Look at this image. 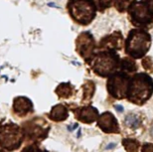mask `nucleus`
<instances>
[{
  "label": "nucleus",
  "mask_w": 153,
  "mask_h": 152,
  "mask_svg": "<svg viewBox=\"0 0 153 152\" xmlns=\"http://www.w3.org/2000/svg\"><path fill=\"white\" fill-rule=\"evenodd\" d=\"M115 1V7L119 11H124L127 7H129L131 3H133L135 0H114Z\"/></svg>",
  "instance_id": "aec40b11"
},
{
  "label": "nucleus",
  "mask_w": 153,
  "mask_h": 152,
  "mask_svg": "<svg viewBox=\"0 0 153 152\" xmlns=\"http://www.w3.org/2000/svg\"><path fill=\"white\" fill-rule=\"evenodd\" d=\"M129 13L131 20L135 25L146 26L152 22V15L145 2H139L130 5Z\"/></svg>",
  "instance_id": "6e6552de"
},
{
  "label": "nucleus",
  "mask_w": 153,
  "mask_h": 152,
  "mask_svg": "<svg viewBox=\"0 0 153 152\" xmlns=\"http://www.w3.org/2000/svg\"><path fill=\"white\" fill-rule=\"evenodd\" d=\"M13 110L19 116H25L33 111V103L26 96H18L14 99Z\"/></svg>",
  "instance_id": "f8f14e48"
},
{
  "label": "nucleus",
  "mask_w": 153,
  "mask_h": 152,
  "mask_svg": "<svg viewBox=\"0 0 153 152\" xmlns=\"http://www.w3.org/2000/svg\"><path fill=\"white\" fill-rule=\"evenodd\" d=\"M55 92H56V93L60 98L68 99L73 95V93H74V87L69 83H64V84L59 85Z\"/></svg>",
  "instance_id": "2eb2a0df"
},
{
  "label": "nucleus",
  "mask_w": 153,
  "mask_h": 152,
  "mask_svg": "<svg viewBox=\"0 0 153 152\" xmlns=\"http://www.w3.org/2000/svg\"><path fill=\"white\" fill-rule=\"evenodd\" d=\"M115 145H116L115 143H111V144H109V145H108V147H106V148H108V149H111V148H112V147H114V146H115Z\"/></svg>",
  "instance_id": "a878e982"
},
{
  "label": "nucleus",
  "mask_w": 153,
  "mask_h": 152,
  "mask_svg": "<svg viewBox=\"0 0 153 152\" xmlns=\"http://www.w3.org/2000/svg\"><path fill=\"white\" fill-rule=\"evenodd\" d=\"M68 11L76 23L88 25L96 17V5L93 0H69Z\"/></svg>",
  "instance_id": "7ed1b4c3"
},
{
  "label": "nucleus",
  "mask_w": 153,
  "mask_h": 152,
  "mask_svg": "<svg viewBox=\"0 0 153 152\" xmlns=\"http://www.w3.org/2000/svg\"><path fill=\"white\" fill-rule=\"evenodd\" d=\"M99 127L105 133H119L118 122L114 115L109 111H105L99 116Z\"/></svg>",
  "instance_id": "9d476101"
},
{
  "label": "nucleus",
  "mask_w": 153,
  "mask_h": 152,
  "mask_svg": "<svg viewBox=\"0 0 153 152\" xmlns=\"http://www.w3.org/2000/svg\"><path fill=\"white\" fill-rule=\"evenodd\" d=\"M0 152H5V150H2V149H0Z\"/></svg>",
  "instance_id": "cd10ccee"
},
{
  "label": "nucleus",
  "mask_w": 153,
  "mask_h": 152,
  "mask_svg": "<svg viewBox=\"0 0 153 152\" xmlns=\"http://www.w3.org/2000/svg\"><path fill=\"white\" fill-rule=\"evenodd\" d=\"M69 116V110L64 105H56L49 112V117L54 121H64Z\"/></svg>",
  "instance_id": "4468645a"
},
{
  "label": "nucleus",
  "mask_w": 153,
  "mask_h": 152,
  "mask_svg": "<svg viewBox=\"0 0 153 152\" xmlns=\"http://www.w3.org/2000/svg\"><path fill=\"white\" fill-rule=\"evenodd\" d=\"M74 113L76 119L84 123H93L97 119H99L100 113L99 110L93 106H82L74 109Z\"/></svg>",
  "instance_id": "9b49d317"
},
{
  "label": "nucleus",
  "mask_w": 153,
  "mask_h": 152,
  "mask_svg": "<svg viewBox=\"0 0 153 152\" xmlns=\"http://www.w3.org/2000/svg\"><path fill=\"white\" fill-rule=\"evenodd\" d=\"M150 133H151V135L153 136V125H152V127H151V129H150Z\"/></svg>",
  "instance_id": "bb28decb"
},
{
  "label": "nucleus",
  "mask_w": 153,
  "mask_h": 152,
  "mask_svg": "<svg viewBox=\"0 0 153 152\" xmlns=\"http://www.w3.org/2000/svg\"><path fill=\"white\" fill-rule=\"evenodd\" d=\"M122 45V36L120 33H114L108 37H105L100 43L102 48H108V50L119 49Z\"/></svg>",
  "instance_id": "ddd939ff"
},
{
  "label": "nucleus",
  "mask_w": 153,
  "mask_h": 152,
  "mask_svg": "<svg viewBox=\"0 0 153 152\" xmlns=\"http://www.w3.org/2000/svg\"><path fill=\"white\" fill-rule=\"evenodd\" d=\"M25 138L22 127L15 123L0 125V147L2 149L13 151L18 149Z\"/></svg>",
  "instance_id": "39448f33"
},
{
  "label": "nucleus",
  "mask_w": 153,
  "mask_h": 152,
  "mask_svg": "<svg viewBox=\"0 0 153 152\" xmlns=\"http://www.w3.org/2000/svg\"><path fill=\"white\" fill-rule=\"evenodd\" d=\"M144 2H146L145 4L147 5V7L149 9V11H150L151 15H153V0H145Z\"/></svg>",
  "instance_id": "b1692460"
},
{
  "label": "nucleus",
  "mask_w": 153,
  "mask_h": 152,
  "mask_svg": "<svg viewBox=\"0 0 153 152\" xmlns=\"http://www.w3.org/2000/svg\"><path fill=\"white\" fill-rule=\"evenodd\" d=\"M121 69H123L127 72H134L136 70V65H135V63L132 62L131 60L124 59L121 62Z\"/></svg>",
  "instance_id": "6ab92c4d"
},
{
  "label": "nucleus",
  "mask_w": 153,
  "mask_h": 152,
  "mask_svg": "<svg viewBox=\"0 0 153 152\" xmlns=\"http://www.w3.org/2000/svg\"><path fill=\"white\" fill-rule=\"evenodd\" d=\"M122 145L127 152H138L140 148V143L135 139L125 138L122 140Z\"/></svg>",
  "instance_id": "f3484780"
},
{
  "label": "nucleus",
  "mask_w": 153,
  "mask_h": 152,
  "mask_svg": "<svg viewBox=\"0 0 153 152\" xmlns=\"http://www.w3.org/2000/svg\"><path fill=\"white\" fill-rule=\"evenodd\" d=\"M124 124L127 127H129V128L136 129L141 125V118H140L139 115L135 113H128L125 116Z\"/></svg>",
  "instance_id": "dca6fc26"
},
{
  "label": "nucleus",
  "mask_w": 153,
  "mask_h": 152,
  "mask_svg": "<svg viewBox=\"0 0 153 152\" xmlns=\"http://www.w3.org/2000/svg\"><path fill=\"white\" fill-rule=\"evenodd\" d=\"M96 7H97L100 10H103V9L109 7L111 0H93Z\"/></svg>",
  "instance_id": "412c9836"
},
{
  "label": "nucleus",
  "mask_w": 153,
  "mask_h": 152,
  "mask_svg": "<svg viewBox=\"0 0 153 152\" xmlns=\"http://www.w3.org/2000/svg\"><path fill=\"white\" fill-rule=\"evenodd\" d=\"M82 89H84V99H85V101H90L94 96V84L93 82L88 81V82H85V84L84 85Z\"/></svg>",
  "instance_id": "a211bd4d"
},
{
  "label": "nucleus",
  "mask_w": 153,
  "mask_h": 152,
  "mask_svg": "<svg viewBox=\"0 0 153 152\" xmlns=\"http://www.w3.org/2000/svg\"><path fill=\"white\" fill-rule=\"evenodd\" d=\"M129 78L124 73H116L111 75L108 81V90L114 99H121L126 98V90Z\"/></svg>",
  "instance_id": "0eeeda50"
},
{
  "label": "nucleus",
  "mask_w": 153,
  "mask_h": 152,
  "mask_svg": "<svg viewBox=\"0 0 153 152\" xmlns=\"http://www.w3.org/2000/svg\"><path fill=\"white\" fill-rule=\"evenodd\" d=\"M114 108H115L116 109H117V111H119V112H121L122 110H123V108H122L121 105H116L114 106Z\"/></svg>",
  "instance_id": "393cba45"
},
{
  "label": "nucleus",
  "mask_w": 153,
  "mask_h": 152,
  "mask_svg": "<svg viewBox=\"0 0 153 152\" xmlns=\"http://www.w3.org/2000/svg\"><path fill=\"white\" fill-rule=\"evenodd\" d=\"M141 152H153V144L152 143H144L142 145Z\"/></svg>",
  "instance_id": "5701e85b"
},
{
  "label": "nucleus",
  "mask_w": 153,
  "mask_h": 152,
  "mask_svg": "<svg viewBox=\"0 0 153 152\" xmlns=\"http://www.w3.org/2000/svg\"><path fill=\"white\" fill-rule=\"evenodd\" d=\"M91 68L97 75L106 78L114 74L115 70L118 68L119 59L114 52H102L94 55L91 60Z\"/></svg>",
  "instance_id": "20e7f679"
},
{
  "label": "nucleus",
  "mask_w": 153,
  "mask_h": 152,
  "mask_svg": "<svg viewBox=\"0 0 153 152\" xmlns=\"http://www.w3.org/2000/svg\"><path fill=\"white\" fill-rule=\"evenodd\" d=\"M22 129L27 138L34 142H38L47 137L48 133L50 131V126L47 121L43 118L34 117L26 121L23 124Z\"/></svg>",
  "instance_id": "423d86ee"
},
{
  "label": "nucleus",
  "mask_w": 153,
  "mask_h": 152,
  "mask_svg": "<svg viewBox=\"0 0 153 152\" xmlns=\"http://www.w3.org/2000/svg\"><path fill=\"white\" fill-rule=\"evenodd\" d=\"M94 41L90 32H84L76 41V50L85 61H91L94 56Z\"/></svg>",
  "instance_id": "1a4fd4ad"
},
{
  "label": "nucleus",
  "mask_w": 153,
  "mask_h": 152,
  "mask_svg": "<svg viewBox=\"0 0 153 152\" xmlns=\"http://www.w3.org/2000/svg\"><path fill=\"white\" fill-rule=\"evenodd\" d=\"M21 152H48L47 150L44 149H40L38 146L36 145H29V146L25 147Z\"/></svg>",
  "instance_id": "4be33fe9"
},
{
  "label": "nucleus",
  "mask_w": 153,
  "mask_h": 152,
  "mask_svg": "<svg viewBox=\"0 0 153 152\" xmlns=\"http://www.w3.org/2000/svg\"><path fill=\"white\" fill-rule=\"evenodd\" d=\"M153 93V80L147 74H137L129 79L126 90L128 101L135 105H143Z\"/></svg>",
  "instance_id": "f257e3e1"
},
{
  "label": "nucleus",
  "mask_w": 153,
  "mask_h": 152,
  "mask_svg": "<svg viewBox=\"0 0 153 152\" xmlns=\"http://www.w3.org/2000/svg\"><path fill=\"white\" fill-rule=\"evenodd\" d=\"M150 43V35L146 31L139 29L132 30L125 41V52L134 59H139L148 52Z\"/></svg>",
  "instance_id": "f03ea898"
}]
</instances>
